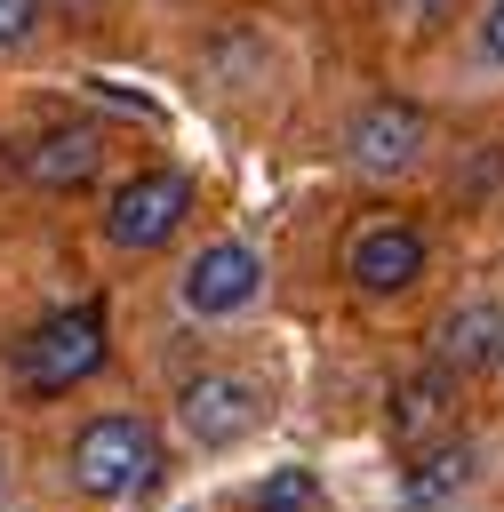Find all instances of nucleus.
<instances>
[{
    "mask_svg": "<svg viewBox=\"0 0 504 512\" xmlns=\"http://www.w3.org/2000/svg\"><path fill=\"white\" fill-rule=\"evenodd\" d=\"M96 368H104V304H64L16 344V384L24 392H72Z\"/></svg>",
    "mask_w": 504,
    "mask_h": 512,
    "instance_id": "1",
    "label": "nucleus"
},
{
    "mask_svg": "<svg viewBox=\"0 0 504 512\" xmlns=\"http://www.w3.org/2000/svg\"><path fill=\"white\" fill-rule=\"evenodd\" d=\"M72 480H80L88 496H104V504L144 496V488L160 480V440H152V424H136V416H96V424L72 440Z\"/></svg>",
    "mask_w": 504,
    "mask_h": 512,
    "instance_id": "2",
    "label": "nucleus"
},
{
    "mask_svg": "<svg viewBox=\"0 0 504 512\" xmlns=\"http://www.w3.org/2000/svg\"><path fill=\"white\" fill-rule=\"evenodd\" d=\"M176 296H184L192 320H232V312H248V304L264 296V264H256L248 240H208V248L176 272Z\"/></svg>",
    "mask_w": 504,
    "mask_h": 512,
    "instance_id": "3",
    "label": "nucleus"
},
{
    "mask_svg": "<svg viewBox=\"0 0 504 512\" xmlns=\"http://www.w3.org/2000/svg\"><path fill=\"white\" fill-rule=\"evenodd\" d=\"M184 208H192V184H184L176 168H144V176H128V184L104 200V240H112V248H160V240L184 224Z\"/></svg>",
    "mask_w": 504,
    "mask_h": 512,
    "instance_id": "4",
    "label": "nucleus"
},
{
    "mask_svg": "<svg viewBox=\"0 0 504 512\" xmlns=\"http://www.w3.org/2000/svg\"><path fill=\"white\" fill-rule=\"evenodd\" d=\"M176 424L200 440V448H232V440H248L256 432V384L248 376H192L184 392H176Z\"/></svg>",
    "mask_w": 504,
    "mask_h": 512,
    "instance_id": "5",
    "label": "nucleus"
},
{
    "mask_svg": "<svg viewBox=\"0 0 504 512\" xmlns=\"http://www.w3.org/2000/svg\"><path fill=\"white\" fill-rule=\"evenodd\" d=\"M344 272H352V288H368V296H400V288L424 272V232H416V224H368V232H352Z\"/></svg>",
    "mask_w": 504,
    "mask_h": 512,
    "instance_id": "6",
    "label": "nucleus"
},
{
    "mask_svg": "<svg viewBox=\"0 0 504 512\" xmlns=\"http://www.w3.org/2000/svg\"><path fill=\"white\" fill-rule=\"evenodd\" d=\"M344 144H352V160H360L368 176H400V168L424 152V112H416V104H392V96H384V104H360V120H352Z\"/></svg>",
    "mask_w": 504,
    "mask_h": 512,
    "instance_id": "7",
    "label": "nucleus"
},
{
    "mask_svg": "<svg viewBox=\"0 0 504 512\" xmlns=\"http://www.w3.org/2000/svg\"><path fill=\"white\" fill-rule=\"evenodd\" d=\"M96 160H104V136H96V128H48V136H32V144H24V176H32V184H48V192L88 184V176H96Z\"/></svg>",
    "mask_w": 504,
    "mask_h": 512,
    "instance_id": "8",
    "label": "nucleus"
},
{
    "mask_svg": "<svg viewBox=\"0 0 504 512\" xmlns=\"http://www.w3.org/2000/svg\"><path fill=\"white\" fill-rule=\"evenodd\" d=\"M504 352V312L488 304V296H472V304H456L448 320H440V360L448 368H480V360H496Z\"/></svg>",
    "mask_w": 504,
    "mask_h": 512,
    "instance_id": "9",
    "label": "nucleus"
},
{
    "mask_svg": "<svg viewBox=\"0 0 504 512\" xmlns=\"http://www.w3.org/2000/svg\"><path fill=\"white\" fill-rule=\"evenodd\" d=\"M432 424H448V376H440V368H432V376H400V384H392V432L416 440V432H432Z\"/></svg>",
    "mask_w": 504,
    "mask_h": 512,
    "instance_id": "10",
    "label": "nucleus"
},
{
    "mask_svg": "<svg viewBox=\"0 0 504 512\" xmlns=\"http://www.w3.org/2000/svg\"><path fill=\"white\" fill-rule=\"evenodd\" d=\"M472 472H480L472 440H440V448H424V456L408 464V488H416V496H456V488H472Z\"/></svg>",
    "mask_w": 504,
    "mask_h": 512,
    "instance_id": "11",
    "label": "nucleus"
},
{
    "mask_svg": "<svg viewBox=\"0 0 504 512\" xmlns=\"http://www.w3.org/2000/svg\"><path fill=\"white\" fill-rule=\"evenodd\" d=\"M312 496H320V488H312V472H304V464H288V472H272V480H264L256 512H312Z\"/></svg>",
    "mask_w": 504,
    "mask_h": 512,
    "instance_id": "12",
    "label": "nucleus"
},
{
    "mask_svg": "<svg viewBox=\"0 0 504 512\" xmlns=\"http://www.w3.org/2000/svg\"><path fill=\"white\" fill-rule=\"evenodd\" d=\"M32 24H40V0H0V48H16Z\"/></svg>",
    "mask_w": 504,
    "mask_h": 512,
    "instance_id": "13",
    "label": "nucleus"
},
{
    "mask_svg": "<svg viewBox=\"0 0 504 512\" xmlns=\"http://www.w3.org/2000/svg\"><path fill=\"white\" fill-rule=\"evenodd\" d=\"M448 8H456V0H392V16H400V24H440Z\"/></svg>",
    "mask_w": 504,
    "mask_h": 512,
    "instance_id": "14",
    "label": "nucleus"
},
{
    "mask_svg": "<svg viewBox=\"0 0 504 512\" xmlns=\"http://www.w3.org/2000/svg\"><path fill=\"white\" fill-rule=\"evenodd\" d=\"M480 56L504 64V0H488V16H480Z\"/></svg>",
    "mask_w": 504,
    "mask_h": 512,
    "instance_id": "15",
    "label": "nucleus"
}]
</instances>
